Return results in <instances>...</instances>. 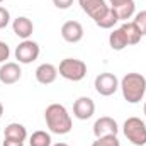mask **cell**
Segmentation results:
<instances>
[{
    "label": "cell",
    "mask_w": 146,
    "mask_h": 146,
    "mask_svg": "<svg viewBox=\"0 0 146 146\" xmlns=\"http://www.w3.org/2000/svg\"><path fill=\"white\" fill-rule=\"evenodd\" d=\"M41 49H39V44L33 39H24L17 48H15V58L19 63L22 65H29L33 61H36L37 56H39Z\"/></svg>",
    "instance_id": "8992f818"
},
{
    "label": "cell",
    "mask_w": 146,
    "mask_h": 146,
    "mask_svg": "<svg viewBox=\"0 0 146 146\" xmlns=\"http://www.w3.org/2000/svg\"><path fill=\"white\" fill-rule=\"evenodd\" d=\"M0 2H3V0H0Z\"/></svg>",
    "instance_id": "83f0119b"
},
{
    "label": "cell",
    "mask_w": 146,
    "mask_h": 146,
    "mask_svg": "<svg viewBox=\"0 0 146 146\" xmlns=\"http://www.w3.org/2000/svg\"><path fill=\"white\" fill-rule=\"evenodd\" d=\"M121 29H122V33L126 34V39H127V44H129V46L138 44V42L141 41V37H143V34L139 33V29H138V26H136L134 22H124V24L121 26Z\"/></svg>",
    "instance_id": "2e32d148"
},
{
    "label": "cell",
    "mask_w": 146,
    "mask_h": 146,
    "mask_svg": "<svg viewBox=\"0 0 146 146\" xmlns=\"http://www.w3.org/2000/svg\"><path fill=\"white\" fill-rule=\"evenodd\" d=\"M44 121L53 134H68L73 127L72 115L61 104H49L44 110Z\"/></svg>",
    "instance_id": "6da1fadb"
},
{
    "label": "cell",
    "mask_w": 146,
    "mask_h": 146,
    "mask_svg": "<svg viewBox=\"0 0 146 146\" xmlns=\"http://www.w3.org/2000/svg\"><path fill=\"white\" fill-rule=\"evenodd\" d=\"M53 3H54L56 9H60V10H66V9H70V7L73 5V0H53Z\"/></svg>",
    "instance_id": "603a6c76"
},
{
    "label": "cell",
    "mask_w": 146,
    "mask_h": 146,
    "mask_svg": "<svg viewBox=\"0 0 146 146\" xmlns=\"http://www.w3.org/2000/svg\"><path fill=\"white\" fill-rule=\"evenodd\" d=\"M109 44H110V48H112L114 51H122L124 48L129 46V44H127V39H126V34L122 33L121 27H119V29H114V31L110 33Z\"/></svg>",
    "instance_id": "e0dca14e"
},
{
    "label": "cell",
    "mask_w": 146,
    "mask_h": 146,
    "mask_svg": "<svg viewBox=\"0 0 146 146\" xmlns=\"http://www.w3.org/2000/svg\"><path fill=\"white\" fill-rule=\"evenodd\" d=\"M51 146H68L66 143H56V145H51Z\"/></svg>",
    "instance_id": "484cf974"
},
{
    "label": "cell",
    "mask_w": 146,
    "mask_h": 146,
    "mask_svg": "<svg viewBox=\"0 0 146 146\" xmlns=\"http://www.w3.org/2000/svg\"><path fill=\"white\" fill-rule=\"evenodd\" d=\"M9 56H10V48H9V44L3 42V41H0V63H7Z\"/></svg>",
    "instance_id": "7402d4cb"
},
{
    "label": "cell",
    "mask_w": 146,
    "mask_h": 146,
    "mask_svg": "<svg viewBox=\"0 0 146 146\" xmlns=\"http://www.w3.org/2000/svg\"><path fill=\"white\" fill-rule=\"evenodd\" d=\"M92 146H121V141L117 139V134H109V136H100L97 138Z\"/></svg>",
    "instance_id": "d6986e66"
},
{
    "label": "cell",
    "mask_w": 146,
    "mask_h": 146,
    "mask_svg": "<svg viewBox=\"0 0 146 146\" xmlns=\"http://www.w3.org/2000/svg\"><path fill=\"white\" fill-rule=\"evenodd\" d=\"M58 73L65 80L80 82L87 75V65H85V61L76 60V58H65V60H61V63L58 66Z\"/></svg>",
    "instance_id": "277c9868"
},
{
    "label": "cell",
    "mask_w": 146,
    "mask_h": 146,
    "mask_svg": "<svg viewBox=\"0 0 146 146\" xmlns=\"http://www.w3.org/2000/svg\"><path fill=\"white\" fill-rule=\"evenodd\" d=\"M2 146H24V141L10 139V138H3V145H2Z\"/></svg>",
    "instance_id": "cb8c5ba5"
},
{
    "label": "cell",
    "mask_w": 146,
    "mask_h": 146,
    "mask_svg": "<svg viewBox=\"0 0 146 146\" xmlns=\"http://www.w3.org/2000/svg\"><path fill=\"white\" fill-rule=\"evenodd\" d=\"M12 29H14V34H15V36L21 37V39L24 41V39H29V37L33 36V33H34V24H33L31 19L21 15V17L14 19Z\"/></svg>",
    "instance_id": "4fadbf2b"
},
{
    "label": "cell",
    "mask_w": 146,
    "mask_h": 146,
    "mask_svg": "<svg viewBox=\"0 0 146 146\" xmlns=\"http://www.w3.org/2000/svg\"><path fill=\"white\" fill-rule=\"evenodd\" d=\"M122 133L134 146L146 145V124L139 117H127L122 124Z\"/></svg>",
    "instance_id": "3957f363"
},
{
    "label": "cell",
    "mask_w": 146,
    "mask_h": 146,
    "mask_svg": "<svg viewBox=\"0 0 146 146\" xmlns=\"http://www.w3.org/2000/svg\"><path fill=\"white\" fill-rule=\"evenodd\" d=\"M94 87L97 90L99 95L102 97H110L117 92L119 88V80L114 73H109V72H104L100 75L95 76V82H94Z\"/></svg>",
    "instance_id": "5b68a950"
},
{
    "label": "cell",
    "mask_w": 146,
    "mask_h": 146,
    "mask_svg": "<svg viewBox=\"0 0 146 146\" xmlns=\"http://www.w3.org/2000/svg\"><path fill=\"white\" fill-rule=\"evenodd\" d=\"M119 88L122 90V97L129 104H138L146 94V78L141 73H127L119 82Z\"/></svg>",
    "instance_id": "7a4b0ae2"
},
{
    "label": "cell",
    "mask_w": 146,
    "mask_h": 146,
    "mask_svg": "<svg viewBox=\"0 0 146 146\" xmlns=\"http://www.w3.org/2000/svg\"><path fill=\"white\" fill-rule=\"evenodd\" d=\"M119 133V126L115 122V119H112L109 115H102L95 121L94 124V134L95 138L100 136H109V134H117Z\"/></svg>",
    "instance_id": "8fae6325"
},
{
    "label": "cell",
    "mask_w": 146,
    "mask_h": 146,
    "mask_svg": "<svg viewBox=\"0 0 146 146\" xmlns=\"http://www.w3.org/2000/svg\"><path fill=\"white\" fill-rule=\"evenodd\" d=\"M136 26H138V29H139V33L146 36V10H141V12H138L136 15H134V21H133Z\"/></svg>",
    "instance_id": "ffe728a7"
},
{
    "label": "cell",
    "mask_w": 146,
    "mask_h": 146,
    "mask_svg": "<svg viewBox=\"0 0 146 146\" xmlns=\"http://www.w3.org/2000/svg\"><path fill=\"white\" fill-rule=\"evenodd\" d=\"M21 76H22V70H21L19 63L7 61L0 66V82L3 85H14L21 80Z\"/></svg>",
    "instance_id": "30bf717a"
},
{
    "label": "cell",
    "mask_w": 146,
    "mask_h": 146,
    "mask_svg": "<svg viewBox=\"0 0 146 146\" xmlns=\"http://www.w3.org/2000/svg\"><path fill=\"white\" fill-rule=\"evenodd\" d=\"M95 112V102L90 97H78L73 104V115L80 121H87Z\"/></svg>",
    "instance_id": "9c48e42d"
},
{
    "label": "cell",
    "mask_w": 146,
    "mask_h": 146,
    "mask_svg": "<svg viewBox=\"0 0 146 146\" xmlns=\"http://www.w3.org/2000/svg\"><path fill=\"white\" fill-rule=\"evenodd\" d=\"M31 146H51V134L46 131H34L29 138Z\"/></svg>",
    "instance_id": "ac0fdd59"
},
{
    "label": "cell",
    "mask_w": 146,
    "mask_h": 146,
    "mask_svg": "<svg viewBox=\"0 0 146 146\" xmlns=\"http://www.w3.org/2000/svg\"><path fill=\"white\" fill-rule=\"evenodd\" d=\"M109 7L115 12L117 19L124 22H127V19H131L136 10L134 0H109Z\"/></svg>",
    "instance_id": "ba28073f"
},
{
    "label": "cell",
    "mask_w": 146,
    "mask_h": 146,
    "mask_svg": "<svg viewBox=\"0 0 146 146\" xmlns=\"http://www.w3.org/2000/svg\"><path fill=\"white\" fill-rule=\"evenodd\" d=\"M3 138L19 139V141H26V138H27V129H26L22 124H19V122H10L9 126H5Z\"/></svg>",
    "instance_id": "9a60e30c"
},
{
    "label": "cell",
    "mask_w": 146,
    "mask_h": 146,
    "mask_svg": "<svg viewBox=\"0 0 146 146\" xmlns=\"http://www.w3.org/2000/svg\"><path fill=\"white\" fill-rule=\"evenodd\" d=\"M143 110H145V115H146V102H145V107H143Z\"/></svg>",
    "instance_id": "4316f807"
},
{
    "label": "cell",
    "mask_w": 146,
    "mask_h": 146,
    "mask_svg": "<svg viewBox=\"0 0 146 146\" xmlns=\"http://www.w3.org/2000/svg\"><path fill=\"white\" fill-rule=\"evenodd\" d=\"M3 115V106H2V102H0V117Z\"/></svg>",
    "instance_id": "d4e9b609"
},
{
    "label": "cell",
    "mask_w": 146,
    "mask_h": 146,
    "mask_svg": "<svg viewBox=\"0 0 146 146\" xmlns=\"http://www.w3.org/2000/svg\"><path fill=\"white\" fill-rule=\"evenodd\" d=\"M58 78V68L51 63H42L36 68V80L41 85H51Z\"/></svg>",
    "instance_id": "5bb4252c"
},
{
    "label": "cell",
    "mask_w": 146,
    "mask_h": 146,
    "mask_svg": "<svg viewBox=\"0 0 146 146\" xmlns=\"http://www.w3.org/2000/svg\"><path fill=\"white\" fill-rule=\"evenodd\" d=\"M61 37L66 42H80L83 39V26L78 21H68L61 26Z\"/></svg>",
    "instance_id": "7c38bea8"
},
{
    "label": "cell",
    "mask_w": 146,
    "mask_h": 146,
    "mask_svg": "<svg viewBox=\"0 0 146 146\" xmlns=\"http://www.w3.org/2000/svg\"><path fill=\"white\" fill-rule=\"evenodd\" d=\"M10 22V12L5 7H0V29H5Z\"/></svg>",
    "instance_id": "44dd1931"
},
{
    "label": "cell",
    "mask_w": 146,
    "mask_h": 146,
    "mask_svg": "<svg viewBox=\"0 0 146 146\" xmlns=\"http://www.w3.org/2000/svg\"><path fill=\"white\" fill-rule=\"evenodd\" d=\"M78 3H80L82 10L90 19H94V22H99L110 9L106 3V0H78Z\"/></svg>",
    "instance_id": "52a82bcc"
}]
</instances>
